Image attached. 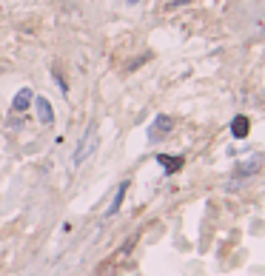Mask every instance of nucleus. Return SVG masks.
I'll list each match as a JSON object with an SVG mask.
<instances>
[{"mask_svg":"<svg viewBox=\"0 0 265 276\" xmlns=\"http://www.w3.org/2000/svg\"><path fill=\"white\" fill-rule=\"evenodd\" d=\"M128 180H123V183L117 185V194H114V199H111V205L106 208V217H114L117 211H120V205H123V199H126V191H128Z\"/></svg>","mask_w":265,"mask_h":276,"instance_id":"obj_8","label":"nucleus"},{"mask_svg":"<svg viewBox=\"0 0 265 276\" xmlns=\"http://www.w3.org/2000/svg\"><path fill=\"white\" fill-rule=\"evenodd\" d=\"M29 105H35V92L23 86V89H17L14 97H12V111H14V114H26Z\"/></svg>","mask_w":265,"mask_h":276,"instance_id":"obj_4","label":"nucleus"},{"mask_svg":"<svg viewBox=\"0 0 265 276\" xmlns=\"http://www.w3.org/2000/svg\"><path fill=\"white\" fill-rule=\"evenodd\" d=\"M228 131H231V137H234V139H245V137H248V134H251V117H245V114H237V117H234V120H231Z\"/></svg>","mask_w":265,"mask_h":276,"instance_id":"obj_6","label":"nucleus"},{"mask_svg":"<svg viewBox=\"0 0 265 276\" xmlns=\"http://www.w3.org/2000/svg\"><path fill=\"white\" fill-rule=\"evenodd\" d=\"M157 165H160L168 177H174L177 171H183L185 157H183V154H157Z\"/></svg>","mask_w":265,"mask_h":276,"instance_id":"obj_3","label":"nucleus"},{"mask_svg":"<svg viewBox=\"0 0 265 276\" xmlns=\"http://www.w3.org/2000/svg\"><path fill=\"white\" fill-rule=\"evenodd\" d=\"M52 77H54V83L60 86V92H63L66 97H69V83H66V77H63L60 71H52Z\"/></svg>","mask_w":265,"mask_h":276,"instance_id":"obj_9","label":"nucleus"},{"mask_svg":"<svg viewBox=\"0 0 265 276\" xmlns=\"http://www.w3.org/2000/svg\"><path fill=\"white\" fill-rule=\"evenodd\" d=\"M35 111L43 126H54V105L49 103L43 94H35Z\"/></svg>","mask_w":265,"mask_h":276,"instance_id":"obj_5","label":"nucleus"},{"mask_svg":"<svg viewBox=\"0 0 265 276\" xmlns=\"http://www.w3.org/2000/svg\"><path fill=\"white\" fill-rule=\"evenodd\" d=\"M260 165H263V160H260V157H251V160L240 162V165L234 168V177H237V180H242V177H251V174L260 171Z\"/></svg>","mask_w":265,"mask_h":276,"instance_id":"obj_7","label":"nucleus"},{"mask_svg":"<svg viewBox=\"0 0 265 276\" xmlns=\"http://www.w3.org/2000/svg\"><path fill=\"white\" fill-rule=\"evenodd\" d=\"M94 148H97V126H86V131H83V137H80V145L74 151V165H83Z\"/></svg>","mask_w":265,"mask_h":276,"instance_id":"obj_1","label":"nucleus"},{"mask_svg":"<svg viewBox=\"0 0 265 276\" xmlns=\"http://www.w3.org/2000/svg\"><path fill=\"white\" fill-rule=\"evenodd\" d=\"M126 3H128V6H134V3H140V0H126Z\"/></svg>","mask_w":265,"mask_h":276,"instance_id":"obj_11","label":"nucleus"},{"mask_svg":"<svg viewBox=\"0 0 265 276\" xmlns=\"http://www.w3.org/2000/svg\"><path fill=\"white\" fill-rule=\"evenodd\" d=\"M174 3H177V6H183V3H191V0H174Z\"/></svg>","mask_w":265,"mask_h":276,"instance_id":"obj_10","label":"nucleus"},{"mask_svg":"<svg viewBox=\"0 0 265 276\" xmlns=\"http://www.w3.org/2000/svg\"><path fill=\"white\" fill-rule=\"evenodd\" d=\"M174 126H177V123H174V117L160 114L154 123H151V128H149V142H157V137H160V139L168 137V134L174 131Z\"/></svg>","mask_w":265,"mask_h":276,"instance_id":"obj_2","label":"nucleus"}]
</instances>
